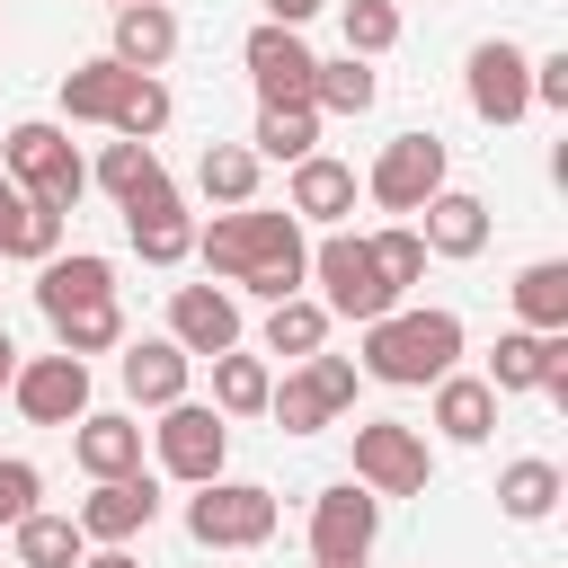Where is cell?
I'll list each match as a JSON object with an SVG mask.
<instances>
[{
	"mask_svg": "<svg viewBox=\"0 0 568 568\" xmlns=\"http://www.w3.org/2000/svg\"><path fill=\"white\" fill-rule=\"evenodd\" d=\"M195 257H204L222 284L257 293V302H293V293L311 284V240H302V222L275 213V204L213 213V222L195 231Z\"/></svg>",
	"mask_w": 568,
	"mask_h": 568,
	"instance_id": "6da1fadb",
	"label": "cell"
},
{
	"mask_svg": "<svg viewBox=\"0 0 568 568\" xmlns=\"http://www.w3.org/2000/svg\"><path fill=\"white\" fill-rule=\"evenodd\" d=\"M169 106H178V98H169L160 71H124V62H106V53L62 71V115H71V124H106L115 142H151V133L169 124Z\"/></svg>",
	"mask_w": 568,
	"mask_h": 568,
	"instance_id": "7a4b0ae2",
	"label": "cell"
},
{
	"mask_svg": "<svg viewBox=\"0 0 568 568\" xmlns=\"http://www.w3.org/2000/svg\"><path fill=\"white\" fill-rule=\"evenodd\" d=\"M453 364H462V320L453 311H382V320H364L355 373H373L390 390H435Z\"/></svg>",
	"mask_w": 568,
	"mask_h": 568,
	"instance_id": "3957f363",
	"label": "cell"
},
{
	"mask_svg": "<svg viewBox=\"0 0 568 568\" xmlns=\"http://www.w3.org/2000/svg\"><path fill=\"white\" fill-rule=\"evenodd\" d=\"M0 178H9L27 204H44V213H71V204L89 195V160H80L71 133L44 124V115H27V124L0 133Z\"/></svg>",
	"mask_w": 568,
	"mask_h": 568,
	"instance_id": "277c9868",
	"label": "cell"
},
{
	"mask_svg": "<svg viewBox=\"0 0 568 568\" xmlns=\"http://www.w3.org/2000/svg\"><path fill=\"white\" fill-rule=\"evenodd\" d=\"M311 284H320V311H328V320H355V328L382 320V311H399V293L382 284L364 231H328V240L311 248Z\"/></svg>",
	"mask_w": 568,
	"mask_h": 568,
	"instance_id": "5b68a950",
	"label": "cell"
},
{
	"mask_svg": "<svg viewBox=\"0 0 568 568\" xmlns=\"http://www.w3.org/2000/svg\"><path fill=\"white\" fill-rule=\"evenodd\" d=\"M275 524H284V506L257 479H204L186 497V532L204 550H257V541H275Z\"/></svg>",
	"mask_w": 568,
	"mask_h": 568,
	"instance_id": "8992f818",
	"label": "cell"
},
{
	"mask_svg": "<svg viewBox=\"0 0 568 568\" xmlns=\"http://www.w3.org/2000/svg\"><path fill=\"white\" fill-rule=\"evenodd\" d=\"M337 408H355V355H302L275 390H266V417L284 426V435H320Z\"/></svg>",
	"mask_w": 568,
	"mask_h": 568,
	"instance_id": "52a82bcc",
	"label": "cell"
},
{
	"mask_svg": "<svg viewBox=\"0 0 568 568\" xmlns=\"http://www.w3.org/2000/svg\"><path fill=\"white\" fill-rule=\"evenodd\" d=\"M444 186H453V151H444L435 133H390L382 160L364 169V195H373L382 213H417V204L444 195Z\"/></svg>",
	"mask_w": 568,
	"mask_h": 568,
	"instance_id": "ba28073f",
	"label": "cell"
},
{
	"mask_svg": "<svg viewBox=\"0 0 568 568\" xmlns=\"http://www.w3.org/2000/svg\"><path fill=\"white\" fill-rule=\"evenodd\" d=\"M426 479H435V453H426L417 426H399V417H355V488H373V497H417Z\"/></svg>",
	"mask_w": 568,
	"mask_h": 568,
	"instance_id": "9c48e42d",
	"label": "cell"
},
{
	"mask_svg": "<svg viewBox=\"0 0 568 568\" xmlns=\"http://www.w3.org/2000/svg\"><path fill=\"white\" fill-rule=\"evenodd\" d=\"M151 453H160V470H169V479L204 488V479H222V462H231V426H222V408H204V399H178V408H160V426H151Z\"/></svg>",
	"mask_w": 568,
	"mask_h": 568,
	"instance_id": "30bf717a",
	"label": "cell"
},
{
	"mask_svg": "<svg viewBox=\"0 0 568 568\" xmlns=\"http://www.w3.org/2000/svg\"><path fill=\"white\" fill-rule=\"evenodd\" d=\"M462 98H470L479 124H524V115H532V53L506 44V36L470 44V62H462Z\"/></svg>",
	"mask_w": 568,
	"mask_h": 568,
	"instance_id": "8fae6325",
	"label": "cell"
},
{
	"mask_svg": "<svg viewBox=\"0 0 568 568\" xmlns=\"http://www.w3.org/2000/svg\"><path fill=\"white\" fill-rule=\"evenodd\" d=\"M373 541H382V497H373V488L337 479V488H320V497H311V568L373 559Z\"/></svg>",
	"mask_w": 568,
	"mask_h": 568,
	"instance_id": "7c38bea8",
	"label": "cell"
},
{
	"mask_svg": "<svg viewBox=\"0 0 568 568\" xmlns=\"http://www.w3.org/2000/svg\"><path fill=\"white\" fill-rule=\"evenodd\" d=\"M240 62H248L257 106H311V71H320V53L302 44V27H248Z\"/></svg>",
	"mask_w": 568,
	"mask_h": 568,
	"instance_id": "4fadbf2b",
	"label": "cell"
},
{
	"mask_svg": "<svg viewBox=\"0 0 568 568\" xmlns=\"http://www.w3.org/2000/svg\"><path fill=\"white\" fill-rule=\"evenodd\" d=\"M9 399H18V417L27 426H80L89 417V364L80 355H27L18 364V382H9Z\"/></svg>",
	"mask_w": 568,
	"mask_h": 568,
	"instance_id": "5bb4252c",
	"label": "cell"
},
{
	"mask_svg": "<svg viewBox=\"0 0 568 568\" xmlns=\"http://www.w3.org/2000/svg\"><path fill=\"white\" fill-rule=\"evenodd\" d=\"M151 515H160V488H151V470H133V479H98L89 497H80V541H98V550H124L133 532H151Z\"/></svg>",
	"mask_w": 568,
	"mask_h": 568,
	"instance_id": "9a60e30c",
	"label": "cell"
},
{
	"mask_svg": "<svg viewBox=\"0 0 568 568\" xmlns=\"http://www.w3.org/2000/svg\"><path fill=\"white\" fill-rule=\"evenodd\" d=\"M169 346H186V355H231V346H240V302H231V284H178V293H169Z\"/></svg>",
	"mask_w": 568,
	"mask_h": 568,
	"instance_id": "2e32d148",
	"label": "cell"
},
{
	"mask_svg": "<svg viewBox=\"0 0 568 568\" xmlns=\"http://www.w3.org/2000/svg\"><path fill=\"white\" fill-rule=\"evenodd\" d=\"M124 240H133V257H142V266H178V257H195V222H186L178 186L133 195V204H124Z\"/></svg>",
	"mask_w": 568,
	"mask_h": 568,
	"instance_id": "e0dca14e",
	"label": "cell"
},
{
	"mask_svg": "<svg viewBox=\"0 0 568 568\" xmlns=\"http://www.w3.org/2000/svg\"><path fill=\"white\" fill-rule=\"evenodd\" d=\"M115 373H124V399H133V408H178V399H186L195 355H186V346H169V337H133Z\"/></svg>",
	"mask_w": 568,
	"mask_h": 568,
	"instance_id": "ac0fdd59",
	"label": "cell"
},
{
	"mask_svg": "<svg viewBox=\"0 0 568 568\" xmlns=\"http://www.w3.org/2000/svg\"><path fill=\"white\" fill-rule=\"evenodd\" d=\"M71 462H80L89 479H133V470H142V426H133L124 408H89V417L71 426Z\"/></svg>",
	"mask_w": 568,
	"mask_h": 568,
	"instance_id": "d6986e66",
	"label": "cell"
},
{
	"mask_svg": "<svg viewBox=\"0 0 568 568\" xmlns=\"http://www.w3.org/2000/svg\"><path fill=\"white\" fill-rule=\"evenodd\" d=\"M284 213L293 222H346L355 213V169L346 160H328V151H311V160H293V186H284Z\"/></svg>",
	"mask_w": 568,
	"mask_h": 568,
	"instance_id": "ffe728a7",
	"label": "cell"
},
{
	"mask_svg": "<svg viewBox=\"0 0 568 568\" xmlns=\"http://www.w3.org/2000/svg\"><path fill=\"white\" fill-rule=\"evenodd\" d=\"M115 293V266L98 257V248H53L44 266H36V311L53 320V311H80V302H106Z\"/></svg>",
	"mask_w": 568,
	"mask_h": 568,
	"instance_id": "44dd1931",
	"label": "cell"
},
{
	"mask_svg": "<svg viewBox=\"0 0 568 568\" xmlns=\"http://www.w3.org/2000/svg\"><path fill=\"white\" fill-rule=\"evenodd\" d=\"M417 213H426V231H417L426 257H479V248H488V204H479L470 186H444V195H426Z\"/></svg>",
	"mask_w": 568,
	"mask_h": 568,
	"instance_id": "7402d4cb",
	"label": "cell"
},
{
	"mask_svg": "<svg viewBox=\"0 0 568 568\" xmlns=\"http://www.w3.org/2000/svg\"><path fill=\"white\" fill-rule=\"evenodd\" d=\"M178 53V18H169V0H133V9H115V44H106V62H124V71H160Z\"/></svg>",
	"mask_w": 568,
	"mask_h": 568,
	"instance_id": "603a6c76",
	"label": "cell"
},
{
	"mask_svg": "<svg viewBox=\"0 0 568 568\" xmlns=\"http://www.w3.org/2000/svg\"><path fill=\"white\" fill-rule=\"evenodd\" d=\"M435 426H444V444H488L497 435V390L479 373H444L435 382Z\"/></svg>",
	"mask_w": 568,
	"mask_h": 568,
	"instance_id": "cb8c5ba5",
	"label": "cell"
},
{
	"mask_svg": "<svg viewBox=\"0 0 568 568\" xmlns=\"http://www.w3.org/2000/svg\"><path fill=\"white\" fill-rule=\"evenodd\" d=\"M559 497H568V479H559V462H541V453H524V462L497 470V506H506L515 524H550Z\"/></svg>",
	"mask_w": 568,
	"mask_h": 568,
	"instance_id": "d4e9b609",
	"label": "cell"
},
{
	"mask_svg": "<svg viewBox=\"0 0 568 568\" xmlns=\"http://www.w3.org/2000/svg\"><path fill=\"white\" fill-rule=\"evenodd\" d=\"M9 559H18V568H80V559H89V541H80V524H71V515L36 506L27 524H9Z\"/></svg>",
	"mask_w": 568,
	"mask_h": 568,
	"instance_id": "484cf974",
	"label": "cell"
},
{
	"mask_svg": "<svg viewBox=\"0 0 568 568\" xmlns=\"http://www.w3.org/2000/svg\"><path fill=\"white\" fill-rule=\"evenodd\" d=\"M195 186H204V204H222V213L257 204V151H248V142H204Z\"/></svg>",
	"mask_w": 568,
	"mask_h": 568,
	"instance_id": "4316f807",
	"label": "cell"
},
{
	"mask_svg": "<svg viewBox=\"0 0 568 568\" xmlns=\"http://www.w3.org/2000/svg\"><path fill=\"white\" fill-rule=\"evenodd\" d=\"M550 337H559V328H550ZM550 337H541V328H506L479 382H488L497 399H515V390H541V373H550Z\"/></svg>",
	"mask_w": 568,
	"mask_h": 568,
	"instance_id": "83f0119b",
	"label": "cell"
},
{
	"mask_svg": "<svg viewBox=\"0 0 568 568\" xmlns=\"http://www.w3.org/2000/svg\"><path fill=\"white\" fill-rule=\"evenodd\" d=\"M515 320L524 328H568V257H532L524 275H515Z\"/></svg>",
	"mask_w": 568,
	"mask_h": 568,
	"instance_id": "f1b7e54d",
	"label": "cell"
},
{
	"mask_svg": "<svg viewBox=\"0 0 568 568\" xmlns=\"http://www.w3.org/2000/svg\"><path fill=\"white\" fill-rule=\"evenodd\" d=\"M266 390H275V364L266 355H213V408L222 417H266Z\"/></svg>",
	"mask_w": 568,
	"mask_h": 568,
	"instance_id": "f546056e",
	"label": "cell"
},
{
	"mask_svg": "<svg viewBox=\"0 0 568 568\" xmlns=\"http://www.w3.org/2000/svg\"><path fill=\"white\" fill-rule=\"evenodd\" d=\"M373 98H382V71L355 62V53H337V62L311 71V106H320V115H364Z\"/></svg>",
	"mask_w": 568,
	"mask_h": 568,
	"instance_id": "4dcf8cb0",
	"label": "cell"
},
{
	"mask_svg": "<svg viewBox=\"0 0 568 568\" xmlns=\"http://www.w3.org/2000/svg\"><path fill=\"white\" fill-rule=\"evenodd\" d=\"M320 346H328V311H320L311 293H293V302H266V355L302 364V355H320Z\"/></svg>",
	"mask_w": 568,
	"mask_h": 568,
	"instance_id": "1f68e13d",
	"label": "cell"
},
{
	"mask_svg": "<svg viewBox=\"0 0 568 568\" xmlns=\"http://www.w3.org/2000/svg\"><path fill=\"white\" fill-rule=\"evenodd\" d=\"M248 151H257V160H311V151H320V106H257Z\"/></svg>",
	"mask_w": 568,
	"mask_h": 568,
	"instance_id": "d6a6232c",
	"label": "cell"
},
{
	"mask_svg": "<svg viewBox=\"0 0 568 568\" xmlns=\"http://www.w3.org/2000/svg\"><path fill=\"white\" fill-rule=\"evenodd\" d=\"M115 204H133V195H151V186H169V169H160V151L151 142H106L98 151V169H89Z\"/></svg>",
	"mask_w": 568,
	"mask_h": 568,
	"instance_id": "836d02e7",
	"label": "cell"
},
{
	"mask_svg": "<svg viewBox=\"0 0 568 568\" xmlns=\"http://www.w3.org/2000/svg\"><path fill=\"white\" fill-rule=\"evenodd\" d=\"M53 346L62 355H106V346H124V311H115V293L106 302H80V311H53Z\"/></svg>",
	"mask_w": 568,
	"mask_h": 568,
	"instance_id": "e575fe53",
	"label": "cell"
},
{
	"mask_svg": "<svg viewBox=\"0 0 568 568\" xmlns=\"http://www.w3.org/2000/svg\"><path fill=\"white\" fill-rule=\"evenodd\" d=\"M337 27H346V53H355V62H373V53H390V44H399V0H346V9H337Z\"/></svg>",
	"mask_w": 568,
	"mask_h": 568,
	"instance_id": "d590c367",
	"label": "cell"
},
{
	"mask_svg": "<svg viewBox=\"0 0 568 568\" xmlns=\"http://www.w3.org/2000/svg\"><path fill=\"white\" fill-rule=\"evenodd\" d=\"M373 266H382L390 293H408V284H426V240L408 222H390V231H373Z\"/></svg>",
	"mask_w": 568,
	"mask_h": 568,
	"instance_id": "8d00e7d4",
	"label": "cell"
},
{
	"mask_svg": "<svg viewBox=\"0 0 568 568\" xmlns=\"http://www.w3.org/2000/svg\"><path fill=\"white\" fill-rule=\"evenodd\" d=\"M36 497H44V470H36V462H18V453H0V532H9V524H27V515H36Z\"/></svg>",
	"mask_w": 568,
	"mask_h": 568,
	"instance_id": "74e56055",
	"label": "cell"
},
{
	"mask_svg": "<svg viewBox=\"0 0 568 568\" xmlns=\"http://www.w3.org/2000/svg\"><path fill=\"white\" fill-rule=\"evenodd\" d=\"M62 231H71V213H44V204H27V222H18V248H9V257L44 266V257L62 248Z\"/></svg>",
	"mask_w": 568,
	"mask_h": 568,
	"instance_id": "f35d334b",
	"label": "cell"
},
{
	"mask_svg": "<svg viewBox=\"0 0 568 568\" xmlns=\"http://www.w3.org/2000/svg\"><path fill=\"white\" fill-rule=\"evenodd\" d=\"M532 106H568V53H541L532 62Z\"/></svg>",
	"mask_w": 568,
	"mask_h": 568,
	"instance_id": "ab89813d",
	"label": "cell"
},
{
	"mask_svg": "<svg viewBox=\"0 0 568 568\" xmlns=\"http://www.w3.org/2000/svg\"><path fill=\"white\" fill-rule=\"evenodd\" d=\"M18 222H27V195H18V186H9V178H0V257H9V248H18Z\"/></svg>",
	"mask_w": 568,
	"mask_h": 568,
	"instance_id": "60d3db41",
	"label": "cell"
},
{
	"mask_svg": "<svg viewBox=\"0 0 568 568\" xmlns=\"http://www.w3.org/2000/svg\"><path fill=\"white\" fill-rule=\"evenodd\" d=\"M328 0H266V27H311Z\"/></svg>",
	"mask_w": 568,
	"mask_h": 568,
	"instance_id": "b9f144b4",
	"label": "cell"
},
{
	"mask_svg": "<svg viewBox=\"0 0 568 568\" xmlns=\"http://www.w3.org/2000/svg\"><path fill=\"white\" fill-rule=\"evenodd\" d=\"M80 568H142V559H133V550H89Z\"/></svg>",
	"mask_w": 568,
	"mask_h": 568,
	"instance_id": "7bdbcfd3",
	"label": "cell"
},
{
	"mask_svg": "<svg viewBox=\"0 0 568 568\" xmlns=\"http://www.w3.org/2000/svg\"><path fill=\"white\" fill-rule=\"evenodd\" d=\"M9 382H18V346H9V328H0V399H9Z\"/></svg>",
	"mask_w": 568,
	"mask_h": 568,
	"instance_id": "ee69618b",
	"label": "cell"
},
{
	"mask_svg": "<svg viewBox=\"0 0 568 568\" xmlns=\"http://www.w3.org/2000/svg\"><path fill=\"white\" fill-rule=\"evenodd\" d=\"M346 568H373V559H346Z\"/></svg>",
	"mask_w": 568,
	"mask_h": 568,
	"instance_id": "f6af8a7d",
	"label": "cell"
},
{
	"mask_svg": "<svg viewBox=\"0 0 568 568\" xmlns=\"http://www.w3.org/2000/svg\"><path fill=\"white\" fill-rule=\"evenodd\" d=\"M106 9H133V0H106Z\"/></svg>",
	"mask_w": 568,
	"mask_h": 568,
	"instance_id": "bcb514c9",
	"label": "cell"
},
{
	"mask_svg": "<svg viewBox=\"0 0 568 568\" xmlns=\"http://www.w3.org/2000/svg\"><path fill=\"white\" fill-rule=\"evenodd\" d=\"M0 568H9V559H0Z\"/></svg>",
	"mask_w": 568,
	"mask_h": 568,
	"instance_id": "7dc6e473",
	"label": "cell"
}]
</instances>
